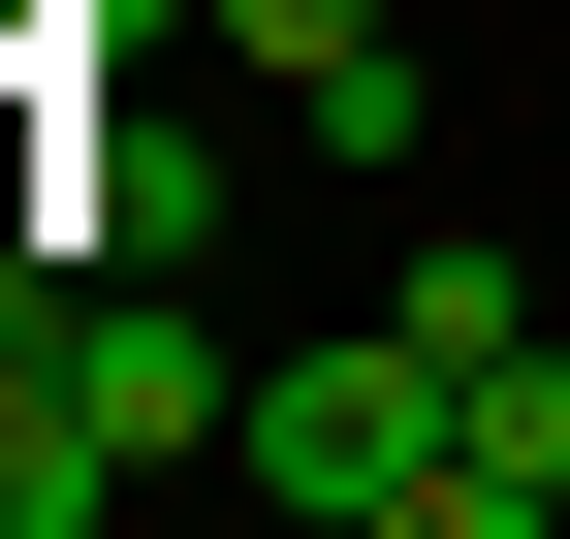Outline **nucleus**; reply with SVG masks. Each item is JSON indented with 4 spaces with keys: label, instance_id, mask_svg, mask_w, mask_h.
Returning <instances> with one entry per match:
<instances>
[{
    "label": "nucleus",
    "instance_id": "obj_1",
    "mask_svg": "<svg viewBox=\"0 0 570 539\" xmlns=\"http://www.w3.org/2000/svg\"><path fill=\"white\" fill-rule=\"evenodd\" d=\"M444 413H475V381L412 350V317H381V350H254V444H223V477L317 508V539H444Z\"/></svg>",
    "mask_w": 570,
    "mask_h": 539
},
{
    "label": "nucleus",
    "instance_id": "obj_2",
    "mask_svg": "<svg viewBox=\"0 0 570 539\" xmlns=\"http://www.w3.org/2000/svg\"><path fill=\"white\" fill-rule=\"evenodd\" d=\"M63 413H96L127 477H223V444H254V350L159 317V286H63Z\"/></svg>",
    "mask_w": 570,
    "mask_h": 539
},
{
    "label": "nucleus",
    "instance_id": "obj_3",
    "mask_svg": "<svg viewBox=\"0 0 570 539\" xmlns=\"http://www.w3.org/2000/svg\"><path fill=\"white\" fill-rule=\"evenodd\" d=\"M444 539H570V350H475V413H444Z\"/></svg>",
    "mask_w": 570,
    "mask_h": 539
},
{
    "label": "nucleus",
    "instance_id": "obj_4",
    "mask_svg": "<svg viewBox=\"0 0 570 539\" xmlns=\"http://www.w3.org/2000/svg\"><path fill=\"white\" fill-rule=\"evenodd\" d=\"M96 508H127V444L63 413V350H32V381H0V539H96Z\"/></svg>",
    "mask_w": 570,
    "mask_h": 539
},
{
    "label": "nucleus",
    "instance_id": "obj_5",
    "mask_svg": "<svg viewBox=\"0 0 570 539\" xmlns=\"http://www.w3.org/2000/svg\"><path fill=\"white\" fill-rule=\"evenodd\" d=\"M348 32H412V0H223V63L285 96V63H348Z\"/></svg>",
    "mask_w": 570,
    "mask_h": 539
},
{
    "label": "nucleus",
    "instance_id": "obj_6",
    "mask_svg": "<svg viewBox=\"0 0 570 539\" xmlns=\"http://www.w3.org/2000/svg\"><path fill=\"white\" fill-rule=\"evenodd\" d=\"M63 286H96V254H32V223H0V381H32V350H63Z\"/></svg>",
    "mask_w": 570,
    "mask_h": 539
}]
</instances>
